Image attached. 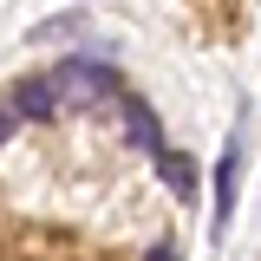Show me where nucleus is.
<instances>
[{
	"instance_id": "obj_1",
	"label": "nucleus",
	"mask_w": 261,
	"mask_h": 261,
	"mask_svg": "<svg viewBox=\"0 0 261 261\" xmlns=\"http://www.w3.org/2000/svg\"><path fill=\"white\" fill-rule=\"evenodd\" d=\"M53 85H59L65 111H105V105H124V79L105 59H65L53 65Z\"/></svg>"
},
{
	"instance_id": "obj_2",
	"label": "nucleus",
	"mask_w": 261,
	"mask_h": 261,
	"mask_svg": "<svg viewBox=\"0 0 261 261\" xmlns=\"http://www.w3.org/2000/svg\"><path fill=\"white\" fill-rule=\"evenodd\" d=\"M13 111L20 118H33V124H46V118H59V85H53V72H39V79H20L13 85Z\"/></svg>"
},
{
	"instance_id": "obj_3",
	"label": "nucleus",
	"mask_w": 261,
	"mask_h": 261,
	"mask_svg": "<svg viewBox=\"0 0 261 261\" xmlns=\"http://www.w3.org/2000/svg\"><path fill=\"white\" fill-rule=\"evenodd\" d=\"M124 130H130V144L144 150V157H163L170 144H163V124H157V111L144 105V98H124Z\"/></svg>"
},
{
	"instance_id": "obj_4",
	"label": "nucleus",
	"mask_w": 261,
	"mask_h": 261,
	"mask_svg": "<svg viewBox=\"0 0 261 261\" xmlns=\"http://www.w3.org/2000/svg\"><path fill=\"white\" fill-rule=\"evenodd\" d=\"M235 163H242V157H235V144H228L222 163H216V235H222L228 216H235Z\"/></svg>"
},
{
	"instance_id": "obj_5",
	"label": "nucleus",
	"mask_w": 261,
	"mask_h": 261,
	"mask_svg": "<svg viewBox=\"0 0 261 261\" xmlns=\"http://www.w3.org/2000/svg\"><path fill=\"white\" fill-rule=\"evenodd\" d=\"M157 170H163V183H170L176 196H196V163H190V157L163 150V157H157Z\"/></svg>"
},
{
	"instance_id": "obj_6",
	"label": "nucleus",
	"mask_w": 261,
	"mask_h": 261,
	"mask_svg": "<svg viewBox=\"0 0 261 261\" xmlns=\"http://www.w3.org/2000/svg\"><path fill=\"white\" fill-rule=\"evenodd\" d=\"M13 118H20V111H7V105H0V144L13 137Z\"/></svg>"
}]
</instances>
